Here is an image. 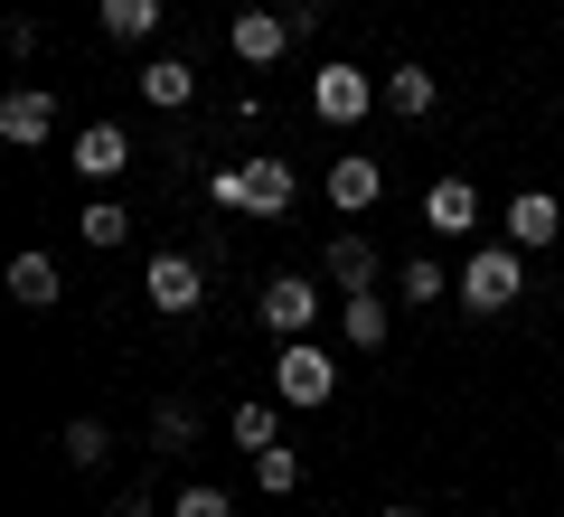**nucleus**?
Masks as SVG:
<instances>
[{
	"instance_id": "1",
	"label": "nucleus",
	"mask_w": 564,
	"mask_h": 517,
	"mask_svg": "<svg viewBox=\"0 0 564 517\" xmlns=\"http://www.w3.org/2000/svg\"><path fill=\"white\" fill-rule=\"evenodd\" d=\"M207 198L236 207V217H282V207L302 198V180H292V160H282V151H254V160H226L217 180H207Z\"/></svg>"
},
{
	"instance_id": "2",
	"label": "nucleus",
	"mask_w": 564,
	"mask_h": 517,
	"mask_svg": "<svg viewBox=\"0 0 564 517\" xmlns=\"http://www.w3.org/2000/svg\"><path fill=\"white\" fill-rule=\"evenodd\" d=\"M452 292H462V311H508V301L527 292V263H518V245H480V255L462 263V282H452Z\"/></svg>"
},
{
	"instance_id": "3",
	"label": "nucleus",
	"mask_w": 564,
	"mask_h": 517,
	"mask_svg": "<svg viewBox=\"0 0 564 517\" xmlns=\"http://www.w3.org/2000/svg\"><path fill=\"white\" fill-rule=\"evenodd\" d=\"M273 396H282V405H329V396H339V367H329V348H311V338H282Z\"/></svg>"
},
{
	"instance_id": "4",
	"label": "nucleus",
	"mask_w": 564,
	"mask_h": 517,
	"mask_svg": "<svg viewBox=\"0 0 564 517\" xmlns=\"http://www.w3.org/2000/svg\"><path fill=\"white\" fill-rule=\"evenodd\" d=\"M141 301L161 320H188L207 301V273H198V255H151V273H141Z\"/></svg>"
},
{
	"instance_id": "5",
	"label": "nucleus",
	"mask_w": 564,
	"mask_h": 517,
	"mask_svg": "<svg viewBox=\"0 0 564 517\" xmlns=\"http://www.w3.org/2000/svg\"><path fill=\"white\" fill-rule=\"evenodd\" d=\"M254 311H263V330H273V338H311V320H321V282H302V273H273Z\"/></svg>"
},
{
	"instance_id": "6",
	"label": "nucleus",
	"mask_w": 564,
	"mask_h": 517,
	"mask_svg": "<svg viewBox=\"0 0 564 517\" xmlns=\"http://www.w3.org/2000/svg\"><path fill=\"white\" fill-rule=\"evenodd\" d=\"M377 95H386V85L358 76V66H321V76H311V114H321V122H367Z\"/></svg>"
},
{
	"instance_id": "7",
	"label": "nucleus",
	"mask_w": 564,
	"mask_h": 517,
	"mask_svg": "<svg viewBox=\"0 0 564 517\" xmlns=\"http://www.w3.org/2000/svg\"><path fill=\"white\" fill-rule=\"evenodd\" d=\"M377 198H386L377 151H339V160H329V207H339V217H367Z\"/></svg>"
},
{
	"instance_id": "8",
	"label": "nucleus",
	"mask_w": 564,
	"mask_h": 517,
	"mask_svg": "<svg viewBox=\"0 0 564 517\" xmlns=\"http://www.w3.org/2000/svg\"><path fill=\"white\" fill-rule=\"evenodd\" d=\"M292 39H302V20H282V10H236V29H226V47H236L245 66H273Z\"/></svg>"
},
{
	"instance_id": "9",
	"label": "nucleus",
	"mask_w": 564,
	"mask_h": 517,
	"mask_svg": "<svg viewBox=\"0 0 564 517\" xmlns=\"http://www.w3.org/2000/svg\"><path fill=\"white\" fill-rule=\"evenodd\" d=\"M47 132H57V95H47V85H20V95H0V141L39 151Z\"/></svg>"
},
{
	"instance_id": "10",
	"label": "nucleus",
	"mask_w": 564,
	"mask_h": 517,
	"mask_svg": "<svg viewBox=\"0 0 564 517\" xmlns=\"http://www.w3.org/2000/svg\"><path fill=\"white\" fill-rule=\"evenodd\" d=\"M76 170L95 189H113L122 170H132V132H122V122H85V132H76Z\"/></svg>"
},
{
	"instance_id": "11",
	"label": "nucleus",
	"mask_w": 564,
	"mask_h": 517,
	"mask_svg": "<svg viewBox=\"0 0 564 517\" xmlns=\"http://www.w3.org/2000/svg\"><path fill=\"white\" fill-rule=\"evenodd\" d=\"M564 236V207L545 198V189H527L518 207H508V245H518V255H536V245H555Z\"/></svg>"
},
{
	"instance_id": "12",
	"label": "nucleus",
	"mask_w": 564,
	"mask_h": 517,
	"mask_svg": "<svg viewBox=\"0 0 564 517\" xmlns=\"http://www.w3.org/2000/svg\"><path fill=\"white\" fill-rule=\"evenodd\" d=\"M57 255H10V301H20V311H57Z\"/></svg>"
},
{
	"instance_id": "13",
	"label": "nucleus",
	"mask_w": 564,
	"mask_h": 517,
	"mask_svg": "<svg viewBox=\"0 0 564 517\" xmlns=\"http://www.w3.org/2000/svg\"><path fill=\"white\" fill-rule=\"evenodd\" d=\"M188 95H198V66H188V57H151V66H141V104H161V114H180Z\"/></svg>"
},
{
	"instance_id": "14",
	"label": "nucleus",
	"mask_w": 564,
	"mask_h": 517,
	"mask_svg": "<svg viewBox=\"0 0 564 517\" xmlns=\"http://www.w3.org/2000/svg\"><path fill=\"white\" fill-rule=\"evenodd\" d=\"M470 217H480V189H470V180H433V198H423V226H433V236H462Z\"/></svg>"
},
{
	"instance_id": "15",
	"label": "nucleus",
	"mask_w": 564,
	"mask_h": 517,
	"mask_svg": "<svg viewBox=\"0 0 564 517\" xmlns=\"http://www.w3.org/2000/svg\"><path fill=\"white\" fill-rule=\"evenodd\" d=\"M329 282H339V292H377V245L367 236H329Z\"/></svg>"
},
{
	"instance_id": "16",
	"label": "nucleus",
	"mask_w": 564,
	"mask_h": 517,
	"mask_svg": "<svg viewBox=\"0 0 564 517\" xmlns=\"http://www.w3.org/2000/svg\"><path fill=\"white\" fill-rule=\"evenodd\" d=\"M386 104H395L404 122H423L433 104H443V85H433V66H395V76H386Z\"/></svg>"
},
{
	"instance_id": "17",
	"label": "nucleus",
	"mask_w": 564,
	"mask_h": 517,
	"mask_svg": "<svg viewBox=\"0 0 564 517\" xmlns=\"http://www.w3.org/2000/svg\"><path fill=\"white\" fill-rule=\"evenodd\" d=\"M95 20H104V39H151V29H161V0H95Z\"/></svg>"
},
{
	"instance_id": "18",
	"label": "nucleus",
	"mask_w": 564,
	"mask_h": 517,
	"mask_svg": "<svg viewBox=\"0 0 564 517\" xmlns=\"http://www.w3.org/2000/svg\"><path fill=\"white\" fill-rule=\"evenodd\" d=\"M226 433H236L245 452H273V442H282V414H273V405H263V396H245L236 414H226Z\"/></svg>"
},
{
	"instance_id": "19",
	"label": "nucleus",
	"mask_w": 564,
	"mask_h": 517,
	"mask_svg": "<svg viewBox=\"0 0 564 517\" xmlns=\"http://www.w3.org/2000/svg\"><path fill=\"white\" fill-rule=\"evenodd\" d=\"M339 330H348V348H386V301L377 292H348L339 301Z\"/></svg>"
},
{
	"instance_id": "20",
	"label": "nucleus",
	"mask_w": 564,
	"mask_h": 517,
	"mask_svg": "<svg viewBox=\"0 0 564 517\" xmlns=\"http://www.w3.org/2000/svg\"><path fill=\"white\" fill-rule=\"evenodd\" d=\"M254 489L292 498V489H302V452H292V442H273V452H254Z\"/></svg>"
},
{
	"instance_id": "21",
	"label": "nucleus",
	"mask_w": 564,
	"mask_h": 517,
	"mask_svg": "<svg viewBox=\"0 0 564 517\" xmlns=\"http://www.w3.org/2000/svg\"><path fill=\"white\" fill-rule=\"evenodd\" d=\"M76 226H85V245H122V236H132V207H122V198H95Z\"/></svg>"
},
{
	"instance_id": "22",
	"label": "nucleus",
	"mask_w": 564,
	"mask_h": 517,
	"mask_svg": "<svg viewBox=\"0 0 564 517\" xmlns=\"http://www.w3.org/2000/svg\"><path fill=\"white\" fill-rule=\"evenodd\" d=\"M57 452H66V461H76V471H95V461H104V452H113V433H104V423H95V414H85V423H66V442H57Z\"/></svg>"
},
{
	"instance_id": "23",
	"label": "nucleus",
	"mask_w": 564,
	"mask_h": 517,
	"mask_svg": "<svg viewBox=\"0 0 564 517\" xmlns=\"http://www.w3.org/2000/svg\"><path fill=\"white\" fill-rule=\"evenodd\" d=\"M443 292H452V282H443V263H433V255L404 263V301H443Z\"/></svg>"
},
{
	"instance_id": "24",
	"label": "nucleus",
	"mask_w": 564,
	"mask_h": 517,
	"mask_svg": "<svg viewBox=\"0 0 564 517\" xmlns=\"http://www.w3.org/2000/svg\"><path fill=\"white\" fill-rule=\"evenodd\" d=\"M170 517H236V508H226V489H207V480H198V489L170 498Z\"/></svg>"
},
{
	"instance_id": "25",
	"label": "nucleus",
	"mask_w": 564,
	"mask_h": 517,
	"mask_svg": "<svg viewBox=\"0 0 564 517\" xmlns=\"http://www.w3.org/2000/svg\"><path fill=\"white\" fill-rule=\"evenodd\" d=\"M377 517H423V508H377Z\"/></svg>"
}]
</instances>
